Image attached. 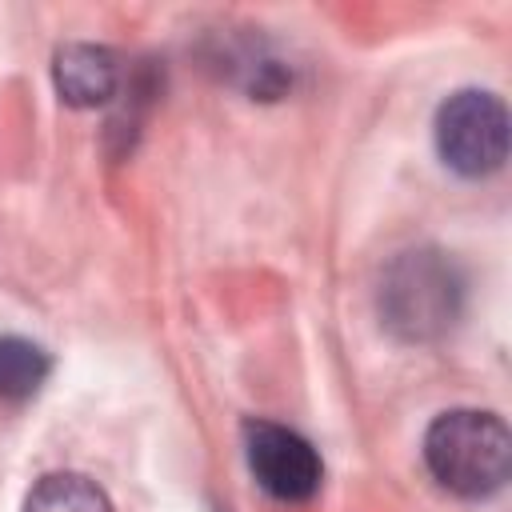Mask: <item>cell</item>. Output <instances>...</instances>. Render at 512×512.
Segmentation results:
<instances>
[{"label":"cell","mask_w":512,"mask_h":512,"mask_svg":"<svg viewBox=\"0 0 512 512\" xmlns=\"http://www.w3.org/2000/svg\"><path fill=\"white\" fill-rule=\"evenodd\" d=\"M432 136L452 172L468 180L492 176L508 160V108L484 88H460L436 108Z\"/></svg>","instance_id":"obj_3"},{"label":"cell","mask_w":512,"mask_h":512,"mask_svg":"<svg viewBox=\"0 0 512 512\" xmlns=\"http://www.w3.org/2000/svg\"><path fill=\"white\" fill-rule=\"evenodd\" d=\"M52 80H56V92L64 104L100 108V104L116 100V92H120V60L104 44L72 40L64 48H56V56H52Z\"/></svg>","instance_id":"obj_5"},{"label":"cell","mask_w":512,"mask_h":512,"mask_svg":"<svg viewBox=\"0 0 512 512\" xmlns=\"http://www.w3.org/2000/svg\"><path fill=\"white\" fill-rule=\"evenodd\" d=\"M52 372V356L24 340V336H0V400L20 404L32 400Z\"/></svg>","instance_id":"obj_7"},{"label":"cell","mask_w":512,"mask_h":512,"mask_svg":"<svg viewBox=\"0 0 512 512\" xmlns=\"http://www.w3.org/2000/svg\"><path fill=\"white\" fill-rule=\"evenodd\" d=\"M464 272L460 264L432 244L396 252L376 288L380 324L404 344H432L460 324L464 312Z\"/></svg>","instance_id":"obj_1"},{"label":"cell","mask_w":512,"mask_h":512,"mask_svg":"<svg viewBox=\"0 0 512 512\" xmlns=\"http://www.w3.org/2000/svg\"><path fill=\"white\" fill-rule=\"evenodd\" d=\"M424 464L432 480L452 496H496L512 476V432L496 412H440L424 432Z\"/></svg>","instance_id":"obj_2"},{"label":"cell","mask_w":512,"mask_h":512,"mask_svg":"<svg viewBox=\"0 0 512 512\" xmlns=\"http://www.w3.org/2000/svg\"><path fill=\"white\" fill-rule=\"evenodd\" d=\"M244 460L256 484L284 504H304L324 484V464L316 448L276 420H244Z\"/></svg>","instance_id":"obj_4"},{"label":"cell","mask_w":512,"mask_h":512,"mask_svg":"<svg viewBox=\"0 0 512 512\" xmlns=\"http://www.w3.org/2000/svg\"><path fill=\"white\" fill-rule=\"evenodd\" d=\"M24 512H112V504L84 472H48L28 488Z\"/></svg>","instance_id":"obj_6"}]
</instances>
